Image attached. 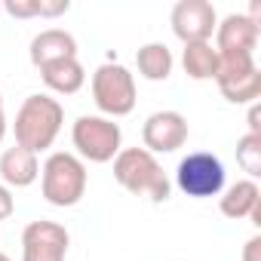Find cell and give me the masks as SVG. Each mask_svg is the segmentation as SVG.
<instances>
[{
  "label": "cell",
  "instance_id": "6da1fadb",
  "mask_svg": "<svg viewBox=\"0 0 261 261\" xmlns=\"http://www.w3.org/2000/svg\"><path fill=\"white\" fill-rule=\"evenodd\" d=\"M62 123H65V108L59 105V98L40 95V92L28 95L16 111V123H13L16 145L31 154H40L53 148V142L62 133Z\"/></svg>",
  "mask_w": 261,
  "mask_h": 261
},
{
  "label": "cell",
  "instance_id": "7a4b0ae2",
  "mask_svg": "<svg viewBox=\"0 0 261 261\" xmlns=\"http://www.w3.org/2000/svg\"><path fill=\"white\" fill-rule=\"evenodd\" d=\"M114 178L136 197H148L151 203H166L172 197V185L157 163V157L145 148H123L114 157Z\"/></svg>",
  "mask_w": 261,
  "mask_h": 261
},
{
  "label": "cell",
  "instance_id": "3957f363",
  "mask_svg": "<svg viewBox=\"0 0 261 261\" xmlns=\"http://www.w3.org/2000/svg\"><path fill=\"white\" fill-rule=\"evenodd\" d=\"M40 191H43V200L59 206V209H68V206H77L86 194V166L77 154H68V151H56L46 157V163L40 166Z\"/></svg>",
  "mask_w": 261,
  "mask_h": 261
},
{
  "label": "cell",
  "instance_id": "277c9868",
  "mask_svg": "<svg viewBox=\"0 0 261 261\" xmlns=\"http://www.w3.org/2000/svg\"><path fill=\"white\" fill-rule=\"evenodd\" d=\"M71 142L77 154L89 163H111L123 151V133L120 123L101 114H83L71 126Z\"/></svg>",
  "mask_w": 261,
  "mask_h": 261
},
{
  "label": "cell",
  "instance_id": "5b68a950",
  "mask_svg": "<svg viewBox=\"0 0 261 261\" xmlns=\"http://www.w3.org/2000/svg\"><path fill=\"white\" fill-rule=\"evenodd\" d=\"M136 77L120 62H105L92 74V101L101 117H126L136 108Z\"/></svg>",
  "mask_w": 261,
  "mask_h": 261
},
{
  "label": "cell",
  "instance_id": "8992f818",
  "mask_svg": "<svg viewBox=\"0 0 261 261\" xmlns=\"http://www.w3.org/2000/svg\"><path fill=\"white\" fill-rule=\"evenodd\" d=\"M175 185L181 194H188L194 200L218 197L224 191V163L209 151H194L178 160Z\"/></svg>",
  "mask_w": 261,
  "mask_h": 261
},
{
  "label": "cell",
  "instance_id": "52a82bcc",
  "mask_svg": "<svg viewBox=\"0 0 261 261\" xmlns=\"http://www.w3.org/2000/svg\"><path fill=\"white\" fill-rule=\"evenodd\" d=\"M215 83L230 105H255L261 95V71L255 59H218Z\"/></svg>",
  "mask_w": 261,
  "mask_h": 261
},
{
  "label": "cell",
  "instance_id": "ba28073f",
  "mask_svg": "<svg viewBox=\"0 0 261 261\" xmlns=\"http://www.w3.org/2000/svg\"><path fill=\"white\" fill-rule=\"evenodd\" d=\"M261 28L243 13H230L215 25V53L218 59H255Z\"/></svg>",
  "mask_w": 261,
  "mask_h": 261
},
{
  "label": "cell",
  "instance_id": "9c48e42d",
  "mask_svg": "<svg viewBox=\"0 0 261 261\" xmlns=\"http://www.w3.org/2000/svg\"><path fill=\"white\" fill-rule=\"evenodd\" d=\"M71 237L59 221H31L22 230V261H65Z\"/></svg>",
  "mask_w": 261,
  "mask_h": 261
},
{
  "label": "cell",
  "instance_id": "30bf717a",
  "mask_svg": "<svg viewBox=\"0 0 261 261\" xmlns=\"http://www.w3.org/2000/svg\"><path fill=\"white\" fill-rule=\"evenodd\" d=\"M172 31L181 43H206L215 34L218 16L209 0H178L172 7Z\"/></svg>",
  "mask_w": 261,
  "mask_h": 261
},
{
  "label": "cell",
  "instance_id": "8fae6325",
  "mask_svg": "<svg viewBox=\"0 0 261 261\" xmlns=\"http://www.w3.org/2000/svg\"><path fill=\"white\" fill-rule=\"evenodd\" d=\"M142 142L151 154H172L188 142V120L178 111H157L142 126Z\"/></svg>",
  "mask_w": 261,
  "mask_h": 261
},
{
  "label": "cell",
  "instance_id": "7c38bea8",
  "mask_svg": "<svg viewBox=\"0 0 261 261\" xmlns=\"http://www.w3.org/2000/svg\"><path fill=\"white\" fill-rule=\"evenodd\" d=\"M59 59H77V40L65 28H46L31 40V65L43 68Z\"/></svg>",
  "mask_w": 261,
  "mask_h": 261
},
{
  "label": "cell",
  "instance_id": "4fadbf2b",
  "mask_svg": "<svg viewBox=\"0 0 261 261\" xmlns=\"http://www.w3.org/2000/svg\"><path fill=\"white\" fill-rule=\"evenodd\" d=\"M0 178L7 188H28L40 178V163L37 154L25 151V148H7L0 154Z\"/></svg>",
  "mask_w": 261,
  "mask_h": 261
},
{
  "label": "cell",
  "instance_id": "5bb4252c",
  "mask_svg": "<svg viewBox=\"0 0 261 261\" xmlns=\"http://www.w3.org/2000/svg\"><path fill=\"white\" fill-rule=\"evenodd\" d=\"M40 77L46 83V89L59 92V95H74L83 89L86 83V71L77 59H59V62H49L40 68Z\"/></svg>",
  "mask_w": 261,
  "mask_h": 261
},
{
  "label": "cell",
  "instance_id": "9a60e30c",
  "mask_svg": "<svg viewBox=\"0 0 261 261\" xmlns=\"http://www.w3.org/2000/svg\"><path fill=\"white\" fill-rule=\"evenodd\" d=\"M261 203V188L252 181V178H243L230 188H224V194L218 197V209L224 218H233V221H243L252 215V209Z\"/></svg>",
  "mask_w": 261,
  "mask_h": 261
},
{
  "label": "cell",
  "instance_id": "2e32d148",
  "mask_svg": "<svg viewBox=\"0 0 261 261\" xmlns=\"http://www.w3.org/2000/svg\"><path fill=\"white\" fill-rule=\"evenodd\" d=\"M136 68H139V74H142L145 80L160 83V80H166V77L172 74V68H175L172 49H169L166 43H145V46H139V53H136Z\"/></svg>",
  "mask_w": 261,
  "mask_h": 261
},
{
  "label": "cell",
  "instance_id": "e0dca14e",
  "mask_svg": "<svg viewBox=\"0 0 261 261\" xmlns=\"http://www.w3.org/2000/svg\"><path fill=\"white\" fill-rule=\"evenodd\" d=\"M181 65H185V74L191 80H215V74H218V53H215L212 40H206V43H185Z\"/></svg>",
  "mask_w": 261,
  "mask_h": 261
},
{
  "label": "cell",
  "instance_id": "ac0fdd59",
  "mask_svg": "<svg viewBox=\"0 0 261 261\" xmlns=\"http://www.w3.org/2000/svg\"><path fill=\"white\" fill-rule=\"evenodd\" d=\"M237 163H240V169L255 181L258 175H261V136H243L240 142H237Z\"/></svg>",
  "mask_w": 261,
  "mask_h": 261
},
{
  "label": "cell",
  "instance_id": "d6986e66",
  "mask_svg": "<svg viewBox=\"0 0 261 261\" xmlns=\"http://www.w3.org/2000/svg\"><path fill=\"white\" fill-rule=\"evenodd\" d=\"M0 10H7L13 19H34V16H40V4H37V0H4Z\"/></svg>",
  "mask_w": 261,
  "mask_h": 261
},
{
  "label": "cell",
  "instance_id": "ffe728a7",
  "mask_svg": "<svg viewBox=\"0 0 261 261\" xmlns=\"http://www.w3.org/2000/svg\"><path fill=\"white\" fill-rule=\"evenodd\" d=\"M37 4H40V16H46V19H56L71 10V0H37Z\"/></svg>",
  "mask_w": 261,
  "mask_h": 261
},
{
  "label": "cell",
  "instance_id": "44dd1931",
  "mask_svg": "<svg viewBox=\"0 0 261 261\" xmlns=\"http://www.w3.org/2000/svg\"><path fill=\"white\" fill-rule=\"evenodd\" d=\"M13 212H16V197L7 185H0V221H7Z\"/></svg>",
  "mask_w": 261,
  "mask_h": 261
},
{
  "label": "cell",
  "instance_id": "7402d4cb",
  "mask_svg": "<svg viewBox=\"0 0 261 261\" xmlns=\"http://www.w3.org/2000/svg\"><path fill=\"white\" fill-rule=\"evenodd\" d=\"M243 261H261V233L249 237L243 246Z\"/></svg>",
  "mask_w": 261,
  "mask_h": 261
},
{
  "label": "cell",
  "instance_id": "603a6c76",
  "mask_svg": "<svg viewBox=\"0 0 261 261\" xmlns=\"http://www.w3.org/2000/svg\"><path fill=\"white\" fill-rule=\"evenodd\" d=\"M261 108L258 105H249V136H261Z\"/></svg>",
  "mask_w": 261,
  "mask_h": 261
},
{
  "label": "cell",
  "instance_id": "cb8c5ba5",
  "mask_svg": "<svg viewBox=\"0 0 261 261\" xmlns=\"http://www.w3.org/2000/svg\"><path fill=\"white\" fill-rule=\"evenodd\" d=\"M7 136V114H4V95H0V142Z\"/></svg>",
  "mask_w": 261,
  "mask_h": 261
},
{
  "label": "cell",
  "instance_id": "d4e9b609",
  "mask_svg": "<svg viewBox=\"0 0 261 261\" xmlns=\"http://www.w3.org/2000/svg\"><path fill=\"white\" fill-rule=\"evenodd\" d=\"M0 261H10V255H4V252H0Z\"/></svg>",
  "mask_w": 261,
  "mask_h": 261
}]
</instances>
